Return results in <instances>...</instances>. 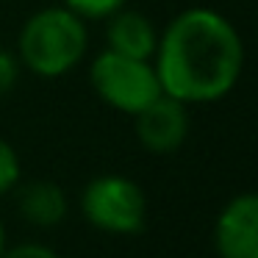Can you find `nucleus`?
<instances>
[{
	"label": "nucleus",
	"instance_id": "obj_1",
	"mask_svg": "<svg viewBox=\"0 0 258 258\" xmlns=\"http://www.w3.org/2000/svg\"><path fill=\"white\" fill-rule=\"evenodd\" d=\"M156 75L161 92L186 103H217L233 92L244 70V42L219 12H180L158 36Z\"/></svg>",
	"mask_w": 258,
	"mask_h": 258
},
{
	"label": "nucleus",
	"instance_id": "obj_2",
	"mask_svg": "<svg viewBox=\"0 0 258 258\" xmlns=\"http://www.w3.org/2000/svg\"><path fill=\"white\" fill-rule=\"evenodd\" d=\"M89 47L84 20L67 6H47L25 20L17 36V58L39 78H61L78 67Z\"/></svg>",
	"mask_w": 258,
	"mask_h": 258
},
{
	"label": "nucleus",
	"instance_id": "obj_3",
	"mask_svg": "<svg viewBox=\"0 0 258 258\" xmlns=\"http://www.w3.org/2000/svg\"><path fill=\"white\" fill-rule=\"evenodd\" d=\"M89 81L95 95L106 106L131 114V117H136L142 108L150 106L161 95V84L150 61L122 56L108 47L95 56L89 67Z\"/></svg>",
	"mask_w": 258,
	"mask_h": 258
},
{
	"label": "nucleus",
	"instance_id": "obj_4",
	"mask_svg": "<svg viewBox=\"0 0 258 258\" xmlns=\"http://www.w3.org/2000/svg\"><path fill=\"white\" fill-rule=\"evenodd\" d=\"M81 211L92 228L111 236H134L145 228L147 197L134 178L97 175L81 195Z\"/></svg>",
	"mask_w": 258,
	"mask_h": 258
},
{
	"label": "nucleus",
	"instance_id": "obj_5",
	"mask_svg": "<svg viewBox=\"0 0 258 258\" xmlns=\"http://www.w3.org/2000/svg\"><path fill=\"white\" fill-rule=\"evenodd\" d=\"M214 250L219 258H258V191L225 203L214 222Z\"/></svg>",
	"mask_w": 258,
	"mask_h": 258
},
{
	"label": "nucleus",
	"instance_id": "obj_6",
	"mask_svg": "<svg viewBox=\"0 0 258 258\" xmlns=\"http://www.w3.org/2000/svg\"><path fill=\"white\" fill-rule=\"evenodd\" d=\"M136 136L150 153H172L189 136V111L186 103L169 95H158L150 106L136 114Z\"/></svg>",
	"mask_w": 258,
	"mask_h": 258
},
{
	"label": "nucleus",
	"instance_id": "obj_7",
	"mask_svg": "<svg viewBox=\"0 0 258 258\" xmlns=\"http://www.w3.org/2000/svg\"><path fill=\"white\" fill-rule=\"evenodd\" d=\"M106 42H108V50H114V53L150 61L158 47V31L153 25V20L145 17L142 12L119 9V12H114L108 17Z\"/></svg>",
	"mask_w": 258,
	"mask_h": 258
},
{
	"label": "nucleus",
	"instance_id": "obj_8",
	"mask_svg": "<svg viewBox=\"0 0 258 258\" xmlns=\"http://www.w3.org/2000/svg\"><path fill=\"white\" fill-rule=\"evenodd\" d=\"M17 211L25 222L36 228H56L70 211V200L64 189L53 180H31L17 191Z\"/></svg>",
	"mask_w": 258,
	"mask_h": 258
},
{
	"label": "nucleus",
	"instance_id": "obj_9",
	"mask_svg": "<svg viewBox=\"0 0 258 258\" xmlns=\"http://www.w3.org/2000/svg\"><path fill=\"white\" fill-rule=\"evenodd\" d=\"M23 178V167H20V156L3 136H0V197L14 191Z\"/></svg>",
	"mask_w": 258,
	"mask_h": 258
},
{
	"label": "nucleus",
	"instance_id": "obj_10",
	"mask_svg": "<svg viewBox=\"0 0 258 258\" xmlns=\"http://www.w3.org/2000/svg\"><path fill=\"white\" fill-rule=\"evenodd\" d=\"M61 3L81 20H108L125 6V0H61Z\"/></svg>",
	"mask_w": 258,
	"mask_h": 258
},
{
	"label": "nucleus",
	"instance_id": "obj_11",
	"mask_svg": "<svg viewBox=\"0 0 258 258\" xmlns=\"http://www.w3.org/2000/svg\"><path fill=\"white\" fill-rule=\"evenodd\" d=\"M20 70H23V64H20L17 53L6 50V47H0V97H6L9 92L17 86Z\"/></svg>",
	"mask_w": 258,
	"mask_h": 258
},
{
	"label": "nucleus",
	"instance_id": "obj_12",
	"mask_svg": "<svg viewBox=\"0 0 258 258\" xmlns=\"http://www.w3.org/2000/svg\"><path fill=\"white\" fill-rule=\"evenodd\" d=\"M0 258H58V252L39 241H23L17 247H6Z\"/></svg>",
	"mask_w": 258,
	"mask_h": 258
},
{
	"label": "nucleus",
	"instance_id": "obj_13",
	"mask_svg": "<svg viewBox=\"0 0 258 258\" xmlns=\"http://www.w3.org/2000/svg\"><path fill=\"white\" fill-rule=\"evenodd\" d=\"M3 250H6V228L0 222V255H3Z\"/></svg>",
	"mask_w": 258,
	"mask_h": 258
}]
</instances>
